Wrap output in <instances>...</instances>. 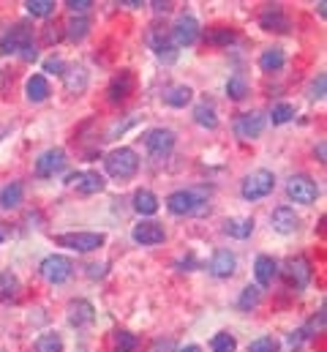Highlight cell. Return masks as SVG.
Wrapping results in <instances>:
<instances>
[{
	"instance_id": "obj_1",
	"label": "cell",
	"mask_w": 327,
	"mask_h": 352,
	"mask_svg": "<svg viewBox=\"0 0 327 352\" xmlns=\"http://www.w3.org/2000/svg\"><path fill=\"white\" fill-rule=\"evenodd\" d=\"M166 208L174 216H194V213H202L207 208V202L194 188H180V191H172L166 197Z\"/></svg>"
},
{
	"instance_id": "obj_2",
	"label": "cell",
	"mask_w": 327,
	"mask_h": 352,
	"mask_svg": "<svg viewBox=\"0 0 327 352\" xmlns=\"http://www.w3.org/2000/svg\"><path fill=\"white\" fill-rule=\"evenodd\" d=\"M139 170V156L131 151V148H115L109 156H106V173L117 180H126V177H134Z\"/></svg>"
},
{
	"instance_id": "obj_3",
	"label": "cell",
	"mask_w": 327,
	"mask_h": 352,
	"mask_svg": "<svg viewBox=\"0 0 327 352\" xmlns=\"http://www.w3.org/2000/svg\"><path fill=\"white\" fill-rule=\"evenodd\" d=\"M273 188H275V175L270 170H253L251 175H245L240 194L248 202H256V199H264Z\"/></svg>"
},
{
	"instance_id": "obj_4",
	"label": "cell",
	"mask_w": 327,
	"mask_h": 352,
	"mask_svg": "<svg viewBox=\"0 0 327 352\" xmlns=\"http://www.w3.org/2000/svg\"><path fill=\"white\" fill-rule=\"evenodd\" d=\"M58 246H66L71 252H80V254H87V252H95L106 243V235L104 232H63L55 238Z\"/></svg>"
},
{
	"instance_id": "obj_5",
	"label": "cell",
	"mask_w": 327,
	"mask_h": 352,
	"mask_svg": "<svg viewBox=\"0 0 327 352\" xmlns=\"http://www.w3.org/2000/svg\"><path fill=\"white\" fill-rule=\"evenodd\" d=\"M27 44H33V30L25 22H16L0 36V52L3 55H19Z\"/></svg>"
},
{
	"instance_id": "obj_6",
	"label": "cell",
	"mask_w": 327,
	"mask_h": 352,
	"mask_svg": "<svg viewBox=\"0 0 327 352\" xmlns=\"http://www.w3.org/2000/svg\"><path fill=\"white\" fill-rule=\"evenodd\" d=\"M286 194L297 205H314L319 199V186L308 175H295L289 177V183H286Z\"/></svg>"
},
{
	"instance_id": "obj_7",
	"label": "cell",
	"mask_w": 327,
	"mask_h": 352,
	"mask_svg": "<svg viewBox=\"0 0 327 352\" xmlns=\"http://www.w3.org/2000/svg\"><path fill=\"white\" fill-rule=\"evenodd\" d=\"M41 276L49 281V284H63V281H69L71 278V273H74V265L69 257H60V254H52V257H47L44 263H41Z\"/></svg>"
},
{
	"instance_id": "obj_8",
	"label": "cell",
	"mask_w": 327,
	"mask_h": 352,
	"mask_svg": "<svg viewBox=\"0 0 327 352\" xmlns=\"http://www.w3.org/2000/svg\"><path fill=\"white\" fill-rule=\"evenodd\" d=\"M174 140H177V137H174L172 129H150V131L145 134V148L150 151L153 159H164V156L172 153Z\"/></svg>"
},
{
	"instance_id": "obj_9",
	"label": "cell",
	"mask_w": 327,
	"mask_h": 352,
	"mask_svg": "<svg viewBox=\"0 0 327 352\" xmlns=\"http://www.w3.org/2000/svg\"><path fill=\"white\" fill-rule=\"evenodd\" d=\"M169 36H172L174 47H191V44H196V38H199V22H196L191 14H180Z\"/></svg>"
},
{
	"instance_id": "obj_10",
	"label": "cell",
	"mask_w": 327,
	"mask_h": 352,
	"mask_svg": "<svg viewBox=\"0 0 327 352\" xmlns=\"http://www.w3.org/2000/svg\"><path fill=\"white\" fill-rule=\"evenodd\" d=\"M134 88H137V77H134V72L123 69V72H117V74L109 80L106 96H109L112 104H120V101H126V98L134 93Z\"/></svg>"
},
{
	"instance_id": "obj_11",
	"label": "cell",
	"mask_w": 327,
	"mask_h": 352,
	"mask_svg": "<svg viewBox=\"0 0 327 352\" xmlns=\"http://www.w3.org/2000/svg\"><path fill=\"white\" fill-rule=\"evenodd\" d=\"M66 167V151L63 148H49L36 159V175L38 177H55Z\"/></svg>"
},
{
	"instance_id": "obj_12",
	"label": "cell",
	"mask_w": 327,
	"mask_h": 352,
	"mask_svg": "<svg viewBox=\"0 0 327 352\" xmlns=\"http://www.w3.org/2000/svg\"><path fill=\"white\" fill-rule=\"evenodd\" d=\"M286 278H289V284L295 287V289H306L308 284H311V276H314V267L311 263L306 260V257H292V260H286Z\"/></svg>"
},
{
	"instance_id": "obj_13",
	"label": "cell",
	"mask_w": 327,
	"mask_h": 352,
	"mask_svg": "<svg viewBox=\"0 0 327 352\" xmlns=\"http://www.w3.org/2000/svg\"><path fill=\"white\" fill-rule=\"evenodd\" d=\"M131 238L139 246H159V243H164V238H166V230H164L159 221H139L131 230Z\"/></svg>"
},
{
	"instance_id": "obj_14",
	"label": "cell",
	"mask_w": 327,
	"mask_h": 352,
	"mask_svg": "<svg viewBox=\"0 0 327 352\" xmlns=\"http://www.w3.org/2000/svg\"><path fill=\"white\" fill-rule=\"evenodd\" d=\"M262 131H264V115L262 112H243L235 120V134L240 140H256V137H262Z\"/></svg>"
},
{
	"instance_id": "obj_15",
	"label": "cell",
	"mask_w": 327,
	"mask_h": 352,
	"mask_svg": "<svg viewBox=\"0 0 327 352\" xmlns=\"http://www.w3.org/2000/svg\"><path fill=\"white\" fill-rule=\"evenodd\" d=\"M259 25L264 30H270V33H289V28H292V22H289V16L284 14L281 6H267L259 14Z\"/></svg>"
},
{
	"instance_id": "obj_16",
	"label": "cell",
	"mask_w": 327,
	"mask_h": 352,
	"mask_svg": "<svg viewBox=\"0 0 327 352\" xmlns=\"http://www.w3.org/2000/svg\"><path fill=\"white\" fill-rule=\"evenodd\" d=\"M69 183L80 191V194H98V191H104L106 188V180L104 175H98V173H93V170H82V173H74V175H69Z\"/></svg>"
},
{
	"instance_id": "obj_17",
	"label": "cell",
	"mask_w": 327,
	"mask_h": 352,
	"mask_svg": "<svg viewBox=\"0 0 327 352\" xmlns=\"http://www.w3.org/2000/svg\"><path fill=\"white\" fill-rule=\"evenodd\" d=\"M270 224H273L275 232L292 235V232H297V227H300V216H297L292 208H275L273 216H270Z\"/></svg>"
},
{
	"instance_id": "obj_18",
	"label": "cell",
	"mask_w": 327,
	"mask_h": 352,
	"mask_svg": "<svg viewBox=\"0 0 327 352\" xmlns=\"http://www.w3.org/2000/svg\"><path fill=\"white\" fill-rule=\"evenodd\" d=\"M207 267H210L213 276H218V278H229V276L235 273V267H238V257H235L229 249H221V252L213 254V260H210Z\"/></svg>"
},
{
	"instance_id": "obj_19",
	"label": "cell",
	"mask_w": 327,
	"mask_h": 352,
	"mask_svg": "<svg viewBox=\"0 0 327 352\" xmlns=\"http://www.w3.org/2000/svg\"><path fill=\"white\" fill-rule=\"evenodd\" d=\"M150 47H153V52H156L161 60H174V58H177V47H174V41H172V36L164 33L161 28H156V30L150 33Z\"/></svg>"
},
{
	"instance_id": "obj_20",
	"label": "cell",
	"mask_w": 327,
	"mask_h": 352,
	"mask_svg": "<svg viewBox=\"0 0 327 352\" xmlns=\"http://www.w3.org/2000/svg\"><path fill=\"white\" fill-rule=\"evenodd\" d=\"M93 320H95V309H93L90 300L80 298V300H71V303H69V322H71V325L82 328V325H90Z\"/></svg>"
},
{
	"instance_id": "obj_21",
	"label": "cell",
	"mask_w": 327,
	"mask_h": 352,
	"mask_svg": "<svg viewBox=\"0 0 327 352\" xmlns=\"http://www.w3.org/2000/svg\"><path fill=\"white\" fill-rule=\"evenodd\" d=\"M253 276H256L259 287H270L273 278L278 276V263H275L270 254H259L256 263H253Z\"/></svg>"
},
{
	"instance_id": "obj_22",
	"label": "cell",
	"mask_w": 327,
	"mask_h": 352,
	"mask_svg": "<svg viewBox=\"0 0 327 352\" xmlns=\"http://www.w3.org/2000/svg\"><path fill=\"white\" fill-rule=\"evenodd\" d=\"M25 93H27V101L38 104V101H47L52 90H49V82H47V77H41V74H33V77H27V82H25Z\"/></svg>"
},
{
	"instance_id": "obj_23",
	"label": "cell",
	"mask_w": 327,
	"mask_h": 352,
	"mask_svg": "<svg viewBox=\"0 0 327 352\" xmlns=\"http://www.w3.org/2000/svg\"><path fill=\"white\" fill-rule=\"evenodd\" d=\"M284 63H286V55H284L281 47H270V50H264L259 55V69L262 72H281Z\"/></svg>"
},
{
	"instance_id": "obj_24",
	"label": "cell",
	"mask_w": 327,
	"mask_h": 352,
	"mask_svg": "<svg viewBox=\"0 0 327 352\" xmlns=\"http://www.w3.org/2000/svg\"><path fill=\"white\" fill-rule=\"evenodd\" d=\"M134 210L142 213V216H153L159 210V197L150 191V188H139L134 194Z\"/></svg>"
},
{
	"instance_id": "obj_25",
	"label": "cell",
	"mask_w": 327,
	"mask_h": 352,
	"mask_svg": "<svg viewBox=\"0 0 327 352\" xmlns=\"http://www.w3.org/2000/svg\"><path fill=\"white\" fill-rule=\"evenodd\" d=\"M251 232H253V219L238 216V219H227V221H224V235H229V238L245 241Z\"/></svg>"
},
{
	"instance_id": "obj_26",
	"label": "cell",
	"mask_w": 327,
	"mask_h": 352,
	"mask_svg": "<svg viewBox=\"0 0 327 352\" xmlns=\"http://www.w3.org/2000/svg\"><path fill=\"white\" fill-rule=\"evenodd\" d=\"M194 120H196L199 126H205V129H216V126H218V115H216L213 101H199V104L194 107Z\"/></svg>"
},
{
	"instance_id": "obj_27",
	"label": "cell",
	"mask_w": 327,
	"mask_h": 352,
	"mask_svg": "<svg viewBox=\"0 0 327 352\" xmlns=\"http://www.w3.org/2000/svg\"><path fill=\"white\" fill-rule=\"evenodd\" d=\"M19 278L11 273V270H5V273H0V300L3 303H11V300H16L19 298Z\"/></svg>"
},
{
	"instance_id": "obj_28",
	"label": "cell",
	"mask_w": 327,
	"mask_h": 352,
	"mask_svg": "<svg viewBox=\"0 0 327 352\" xmlns=\"http://www.w3.org/2000/svg\"><path fill=\"white\" fill-rule=\"evenodd\" d=\"M19 202H22V183H8L0 188V208L3 210H14V208H19Z\"/></svg>"
},
{
	"instance_id": "obj_29",
	"label": "cell",
	"mask_w": 327,
	"mask_h": 352,
	"mask_svg": "<svg viewBox=\"0 0 327 352\" xmlns=\"http://www.w3.org/2000/svg\"><path fill=\"white\" fill-rule=\"evenodd\" d=\"M191 98H194V90L188 85H172V88L164 90V101L169 107H185Z\"/></svg>"
},
{
	"instance_id": "obj_30",
	"label": "cell",
	"mask_w": 327,
	"mask_h": 352,
	"mask_svg": "<svg viewBox=\"0 0 327 352\" xmlns=\"http://www.w3.org/2000/svg\"><path fill=\"white\" fill-rule=\"evenodd\" d=\"M205 41L210 47H229L235 41V30H229V28H210L205 33Z\"/></svg>"
},
{
	"instance_id": "obj_31",
	"label": "cell",
	"mask_w": 327,
	"mask_h": 352,
	"mask_svg": "<svg viewBox=\"0 0 327 352\" xmlns=\"http://www.w3.org/2000/svg\"><path fill=\"white\" fill-rule=\"evenodd\" d=\"M87 33H90V19H87V16H71V19H69L66 36H69L71 41H82Z\"/></svg>"
},
{
	"instance_id": "obj_32",
	"label": "cell",
	"mask_w": 327,
	"mask_h": 352,
	"mask_svg": "<svg viewBox=\"0 0 327 352\" xmlns=\"http://www.w3.org/2000/svg\"><path fill=\"white\" fill-rule=\"evenodd\" d=\"M36 352H63V339L60 333H41L36 339Z\"/></svg>"
},
{
	"instance_id": "obj_33",
	"label": "cell",
	"mask_w": 327,
	"mask_h": 352,
	"mask_svg": "<svg viewBox=\"0 0 327 352\" xmlns=\"http://www.w3.org/2000/svg\"><path fill=\"white\" fill-rule=\"evenodd\" d=\"M292 118H295V107H292V104H286V101L273 104V109H270V120H273V126H284V123H289Z\"/></svg>"
},
{
	"instance_id": "obj_34",
	"label": "cell",
	"mask_w": 327,
	"mask_h": 352,
	"mask_svg": "<svg viewBox=\"0 0 327 352\" xmlns=\"http://www.w3.org/2000/svg\"><path fill=\"white\" fill-rule=\"evenodd\" d=\"M259 300H262V289L248 284L243 289V295H240V300H238V306H240V311H251V309L259 306Z\"/></svg>"
},
{
	"instance_id": "obj_35",
	"label": "cell",
	"mask_w": 327,
	"mask_h": 352,
	"mask_svg": "<svg viewBox=\"0 0 327 352\" xmlns=\"http://www.w3.org/2000/svg\"><path fill=\"white\" fill-rule=\"evenodd\" d=\"M227 96H229L232 101H243L245 96H248V82H245L240 74L229 77V82H227Z\"/></svg>"
},
{
	"instance_id": "obj_36",
	"label": "cell",
	"mask_w": 327,
	"mask_h": 352,
	"mask_svg": "<svg viewBox=\"0 0 327 352\" xmlns=\"http://www.w3.org/2000/svg\"><path fill=\"white\" fill-rule=\"evenodd\" d=\"M210 347H213V352H238V339L232 333H216Z\"/></svg>"
},
{
	"instance_id": "obj_37",
	"label": "cell",
	"mask_w": 327,
	"mask_h": 352,
	"mask_svg": "<svg viewBox=\"0 0 327 352\" xmlns=\"http://www.w3.org/2000/svg\"><path fill=\"white\" fill-rule=\"evenodd\" d=\"M137 350V336L128 331H115V352H134Z\"/></svg>"
},
{
	"instance_id": "obj_38",
	"label": "cell",
	"mask_w": 327,
	"mask_h": 352,
	"mask_svg": "<svg viewBox=\"0 0 327 352\" xmlns=\"http://www.w3.org/2000/svg\"><path fill=\"white\" fill-rule=\"evenodd\" d=\"M27 14L33 16H49L55 11V0H27Z\"/></svg>"
},
{
	"instance_id": "obj_39",
	"label": "cell",
	"mask_w": 327,
	"mask_h": 352,
	"mask_svg": "<svg viewBox=\"0 0 327 352\" xmlns=\"http://www.w3.org/2000/svg\"><path fill=\"white\" fill-rule=\"evenodd\" d=\"M248 352H281V344L273 336H262V339H253L248 344Z\"/></svg>"
},
{
	"instance_id": "obj_40",
	"label": "cell",
	"mask_w": 327,
	"mask_h": 352,
	"mask_svg": "<svg viewBox=\"0 0 327 352\" xmlns=\"http://www.w3.org/2000/svg\"><path fill=\"white\" fill-rule=\"evenodd\" d=\"M325 90H327V77H325V74H319V77L311 82V88H308V96H311L314 101H322V98H325Z\"/></svg>"
},
{
	"instance_id": "obj_41",
	"label": "cell",
	"mask_w": 327,
	"mask_h": 352,
	"mask_svg": "<svg viewBox=\"0 0 327 352\" xmlns=\"http://www.w3.org/2000/svg\"><path fill=\"white\" fill-rule=\"evenodd\" d=\"M66 6H69V11H71L74 16H84V14L93 8V0H69Z\"/></svg>"
},
{
	"instance_id": "obj_42",
	"label": "cell",
	"mask_w": 327,
	"mask_h": 352,
	"mask_svg": "<svg viewBox=\"0 0 327 352\" xmlns=\"http://www.w3.org/2000/svg\"><path fill=\"white\" fill-rule=\"evenodd\" d=\"M308 336H311V333H306V328L292 331V333H289V347H292V350H300V347H303V342H306Z\"/></svg>"
},
{
	"instance_id": "obj_43",
	"label": "cell",
	"mask_w": 327,
	"mask_h": 352,
	"mask_svg": "<svg viewBox=\"0 0 327 352\" xmlns=\"http://www.w3.org/2000/svg\"><path fill=\"white\" fill-rule=\"evenodd\" d=\"M44 69H47L49 74H60V77H63V69H66V63H63L60 58H49V60H44Z\"/></svg>"
},
{
	"instance_id": "obj_44",
	"label": "cell",
	"mask_w": 327,
	"mask_h": 352,
	"mask_svg": "<svg viewBox=\"0 0 327 352\" xmlns=\"http://www.w3.org/2000/svg\"><path fill=\"white\" fill-rule=\"evenodd\" d=\"M60 36H63V30H58V25H47V30H44V38H47V44H55V41H60Z\"/></svg>"
},
{
	"instance_id": "obj_45",
	"label": "cell",
	"mask_w": 327,
	"mask_h": 352,
	"mask_svg": "<svg viewBox=\"0 0 327 352\" xmlns=\"http://www.w3.org/2000/svg\"><path fill=\"white\" fill-rule=\"evenodd\" d=\"M19 58H22V60H36V58H38V50H36V44H27V47L19 52Z\"/></svg>"
},
{
	"instance_id": "obj_46",
	"label": "cell",
	"mask_w": 327,
	"mask_h": 352,
	"mask_svg": "<svg viewBox=\"0 0 327 352\" xmlns=\"http://www.w3.org/2000/svg\"><path fill=\"white\" fill-rule=\"evenodd\" d=\"M150 6H153V11H156V14H166V11L172 8V3H169V0H153Z\"/></svg>"
},
{
	"instance_id": "obj_47",
	"label": "cell",
	"mask_w": 327,
	"mask_h": 352,
	"mask_svg": "<svg viewBox=\"0 0 327 352\" xmlns=\"http://www.w3.org/2000/svg\"><path fill=\"white\" fill-rule=\"evenodd\" d=\"M177 267L180 270H196V260L194 257H183V260H177Z\"/></svg>"
},
{
	"instance_id": "obj_48",
	"label": "cell",
	"mask_w": 327,
	"mask_h": 352,
	"mask_svg": "<svg viewBox=\"0 0 327 352\" xmlns=\"http://www.w3.org/2000/svg\"><path fill=\"white\" fill-rule=\"evenodd\" d=\"M317 156H319V162H322V164L327 162V159H325V156H327V145H325V142H319V148H317Z\"/></svg>"
},
{
	"instance_id": "obj_49",
	"label": "cell",
	"mask_w": 327,
	"mask_h": 352,
	"mask_svg": "<svg viewBox=\"0 0 327 352\" xmlns=\"http://www.w3.org/2000/svg\"><path fill=\"white\" fill-rule=\"evenodd\" d=\"M177 352H202V350H199L196 344H188V347H180V350H177Z\"/></svg>"
},
{
	"instance_id": "obj_50",
	"label": "cell",
	"mask_w": 327,
	"mask_h": 352,
	"mask_svg": "<svg viewBox=\"0 0 327 352\" xmlns=\"http://www.w3.org/2000/svg\"><path fill=\"white\" fill-rule=\"evenodd\" d=\"M123 6H131V8H137V6H142L139 0H123Z\"/></svg>"
},
{
	"instance_id": "obj_51",
	"label": "cell",
	"mask_w": 327,
	"mask_h": 352,
	"mask_svg": "<svg viewBox=\"0 0 327 352\" xmlns=\"http://www.w3.org/2000/svg\"><path fill=\"white\" fill-rule=\"evenodd\" d=\"M3 238H5V230H3V227H0V243H3Z\"/></svg>"
}]
</instances>
